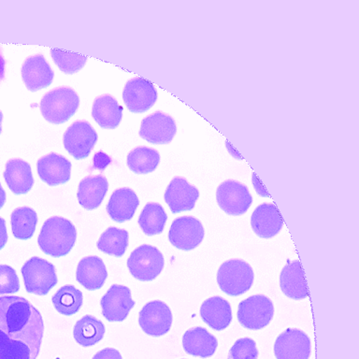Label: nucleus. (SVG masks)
<instances>
[{
    "instance_id": "obj_16",
    "label": "nucleus",
    "mask_w": 359,
    "mask_h": 359,
    "mask_svg": "<svg viewBox=\"0 0 359 359\" xmlns=\"http://www.w3.org/2000/svg\"><path fill=\"white\" fill-rule=\"evenodd\" d=\"M198 198V188L190 184L182 177H175L171 180L164 195L165 203L173 213L192 210Z\"/></svg>"
},
{
    "instance_id": "obj_31",
    "label": "nucleus",
    "mask_w": 359,
    "mask_h": 359,
    "mask_svg": "<svg viewBox=\"0 0 359 359\" xmlns=\"http://www.w3.org/2000/svg\"><path fill=\"white\" fill-rule=\"evenodd\" d=\"M160 154L156 149L140 146L130 151L126 158V164L133 172L147 174L153 172L159 165Z\"/></svg>"
},
{
    "instance_id": "obj_41",
    "label": "nucleus",
    "mask_w": 359,
    "mask_h": 359,
    "mask_svg": "<svg viewBox=\"0 0 359 359\" xmlns=\"http://www.w3.org/2000/svg\"><path fill=\"white\" fill-rule=\"evenodd\" d=\"M226 144L227 150H229V154H231L232 156H234L235 158L237 159H241V154H238L237 151H236V149L233 147L231 144H230L229 142H226Z\"/></svg>"
},
{
    "instance_id": "obj_5",
    "label": "nucleus",
    "mask_w": 359,
    "mask_h": 359,
    "mask_svg": "<svg viewBox=\"0 0 359 359\" xmlns=\"http://www.w3.org/2000/svg\"><path fill=\"white\" fill-rule=\"evenodd\" d=\"M165 266L164 257L156 247L142 244L135 249L128 259L132 276L142 282H150L161 273Z\"/></svg>"
},
{
    "instance_id": "obj_43",
    "label": "nucleus",
    "mask_w": 359,
    "mask_h": 359,
    "mask_svg": "<svg viewBox=\"0 0 359 359\" xmlns=\"http://www.w3.org/2000/svg\"><path fill=\"white\" fill-rule=\"evenodd\" d=\"M4 66H5L4 59H3L2 56L0 55V81L2 80L3 76H4Z\"/></svg>"
},
{
    "instance_id": "obj_8",
    "label": "nucleus",
    "mask_w": 359,
    "mask_h": 359,
    "mask_svg": "<svg viewBox=\"0 0 359 359\" xmlns=\"http://www.w3.org/2000/svg\"><path fill=\"white\" fill-rule=\"evenodd\" d=\"M216 201L227 215L240 216L251 207L252 196L245 184L235 180H226L216 190Z\"/></svg>"
},
{
    "instance_id": "obj_23",
    "label": "nucleus",
    "mask_w": 359,
    "mask_h": 359,
    "mask_svg": "<svg viewBox=\"0 0 359 359\" xmlns=\"http://www.w3.org/2000/svg\"><path fill=\"white\" fill-rule=\"evenodd\" d=\"M109 190V182L102 175L87 176L78 187L79 203L86 210L97 209L102 203Z\"/></svg>"
},
{
    "instance_id": "obj_10",
    "label": "nucleus",
    "mask_w": 359,
    "mask_h": 359,
    "mask_svg": "<svg viewBox=\"0 0 359 359\" xmlns=\"http://www.w3.org/2000/svg\"><path fill=\"white\" fill-rule=\"evenodd\" d=\"M203 224L193 216H182L171 224L168 240L174 247L182 251L196 248L204 240Z\"/></svg>"
},
{
    "instance_id": "obj_30",
    "label": "nucleus",
    "mask_w": 359,
    "mask_h": 359,
    "mask_svg": "<svg viewBox=\"0 0 359 359\" xmlns=\"http://www.w3.org/2000/svg\"><path fill=\"white\" fill-rule=\"evenodd\" d=\"M38 215L29 207L14 210L11 215V231L14 237L21 241L29 240L35 232Z\"/></svg>"
},
{
    "instance_id": "obj_4",
    "label": "nucleus",
    "mask_w": 359,
    "mask_h": 359,
    "mask_svg": "<svg viewBox=\"0 0 359 359\" xmlns=\"http://www.w3.org/2000/svg\"><path fill=\"white\" fill-rule=\"evenodd\" d=\"M255 273L251 266L241 259H230L220 266L217 283L229 296L238 297L246 293L254 285Z\"/></svg>"
},
{
    "instance_id": "obj_27",
    "label": "nucleus",
    "mask_w": 359,
    "mask_h": 359,
    "mask_svg": "<svg viewBox=\"0 0 359 359\" xmlns=\"http://www.w3.org/2000/svg\"><path fill=\"white\" fill-rule=\"evenodd\" d=\"M92 117L102 128L114 129L123 118L122 108L111 95L95 98L92 108Z\"/></svg>"
},
{
    "instance_id": "obj_20",
    "label": "nucleus",
    "mask_w": 359,
    "mask_h": 359,
    "mask_svg": "<svg viewBox=\"0 0 359 359\" xmlns=\"http://www.w3.org/2000/svg\"><path fill=\"white\" fill-rule=\"evenodd\" d=\"M107 277L105 263L95 255L83 257L78 264L76 280L87 290L95 291L102 287Z\"/></svg>"
},
{
    "instance_id": "obj_15",
    "label": "nucleus",
    "mask_w": 359,
    "mask_h": 359,
    "mask_svg": "<svg viewBox=\"0 0 359 359\" xmlns=\"http://www.w3.org/2000/svg\"><path fill=\"white\" fill-rule=\"evenodd\" d=\"M102 314L109 322H123L135 306L126 286L112 285L100 302Z\"/></svg>"
},
{
    "instance_id": "obj_44",
    "label": "nucleus",
    "mask_w": 359,
    "mask_h": 359,
    "mask_svg": "<svg viewBox=\"0 0 359 359\" xmlns=\"http://www.w3.org/2000/svg\"><path fill=\"white\" fill-rule=\"evenodd\" d=\"M2 120H3V114H2V111H0V134H1V132H2Z\"/></svg>"
},
{
    "instance_id": "obj_12",
    "label": "nucleus",
    "mask_w": 359,
    "mask_h": 359,
    "mask_svg": "<svg viewBox=\"0 0 359 359\" xmlns=\"http://www.w3.org/2000/svg\"><path fill=\"white\" fill-rule=\"evenodd\" d=\"M311 353L310 337L297 328L280 333L274 344L276 359H309Z\"/></svg>"
},
{
    "instance_id": "obj_36",
    "label": "nucleus",
    "mask_w": 359,
    "mask_h": 359,
    "mask_svg": "<svg viewBox=\"0 0 359 359\" xmlns=\"http://www.w3.org/2000/svg\"><path fill=\"white\" fill-rule=\"evenodd\" d=\"M20 289V280L15 269L8 265H0V296L13 294Z\"/></svg>"
},
{
    "instance_id": "obj_18",
    "label": "nucleus",
    "mask_w": 359,
    "mask_h": 359,
    "mask_svg": "<svg viewBox=\"0 0 359 359\" xmlns=\"http://www.w3.org/2000/svg\"><path fill=\"white\" fill-rule=\"evenodd\" d=\"M39 178L50 187L64 184L69 181L72 164L69 160L55 153L41 157L36 162Z\"/></svg>"
},
{
    "instance_id": "obj_39",
    "label": "nucleus",
    "mask_w": 359,
    "mask_h": 359,
    "mask_svg": "<svg viewBox=\"0 0 359 359\" xmlns=\"http://www.w3.org/2000/svg\"><path fill=\"white\" fill-rule=\"evenodd\" d=\"M252 185H254L255 190L257 191V193L260 196H264V198H269V193L266 192V188L264 187L262 182H261L260 179H258L257 175L252 174Z\"/></svg>"
},
{
    "instance_id": "obj_28",
    "label": "nucleus",
    "mask_w": 359,
    "mask_h": 359,
    "mask_svg": "<svg viewBox=\"0 0 359 359\" xmlns=\"http://www.w3.org/2000/svg\"><path fill=\"white\" fill-rule=\"evenodd\" d=\"M105 331L100 320L92 316H84L76 323L73 336L81 346L89 347L100 342L105 335Z\"/></svg>"
},
{
    "instance_id": "obj_14",
    "label": "nucleus",
    "mask_w": 359,
    "mask_h": 359,
    "mask_svg": "<svg viewBox=\"0 0 359 359\" xmlns=\"http://www.w3.org/2000/svg\"><path fill=\"white\" fill-rule=\"evenodd\" d=\"M177 132L175 120L170 115L156 111L142 120L140 136L153 144H168Z\"/></svg>"
},
{
    "instance_id": "obj_2",
    "label": "nucleus",
    "mask_w": 359,
    "mask_h": 359,
    "mask_svg": "<svg viewBox=\"0 0 359 359\" xmlns=\"http://www.w3.org/2000/svg\"><path fill=\"white\" fill-rule=\"evenodd\" d=\"M77 230L67 219L53 216L44 222L38 243L45 255L53 257H65L76 243Z\"/></svg>"
},
{
    "instance_id": "obj_1",
    "label": "nucleus",
    "mask_w": 359,
    "mask_h": 359,
    "mask_svg": "<svg viewBox=\"0 0 359 359\" xmlns=\"http://www.w3.org/2000/svg\"><path fill=\"white\" fill-rule=\"evenodd\" d=\"M43 333L41 314L29 302L0 297V359H36Z\"/></svg>"
},
{
    "instance_id": "obj_37",
    "label": "nucleus",
    "mask_w": 359,
    "mask_h": 359,
    "mask_svg": "<svg viewBox=\"0 0 359 359\" xmlns=\"http://www.w3.org/2000/svg\"><path fill=\"white\" fill-rule=\"evenodd\" d=\"M111 162V159L109 158L108 154L102 153V151H100V153H97L94 156V168L95 170H100L103 171L105 170L109 163Z\"/></svg>"
},
{
    "instance_id": "obj_6",
    "label": "nucleus",
    "mask_w": 359,
    "mask_h": 359,
    "mask_svg": "<svg viewBox=\"0 0 359 359\" xmlns=\"http://www.w3.org/2000/svg\"><path fill=\"white\" fill-rule=\"evenodd\" d=\"M22 274L29 294L45 296L57 283L55 266L43 258H30L22 266Z\"/></svg>"
},
{
    "instance_id": "obj_38",
    "label": "nucleus",
    "mask_w": 359,
    "mask_h": 359,
    "mask_svg": "<svg viewBox=\"0 0 359 359\" xmlns=\"http://www.w3.org/2000/svg\"><path fill=\"white\" fill-rule=\"evenodd\" d=\"M93 359H123L120 352L114 348H105L94 355Z\"/></svg>"
},
{
    "instance_id": "obj_32",
    "label": "nucleus",
    "mask_w": 359,
    "mask_h": 359,
    "mask_svg": "<svg viewBox=\"0 0 359 359\" xmlns=\"http://www.w3.org/2000/svg\"><path fill=\"white\" fill-rule=\"evenodd\" d=\"M128 232L117 227H109L101 234L97 246L100 251L116 257H123L128 247Z\"/></svg>"
},
{
    "instance_id": "obj_34",
    "label": "nucleus",
    "mask_w": 359,
    "mask_h": 359,
    "mask_svg": "<svg viewBox=\"0 0 359 359\" xmlns=\"http://www.w3.org/2000/svg\"><path fill=\"white\" fill-rule=\"evenodd\" d=\"M50 56L57 65L59 69L66 74H74L80 72L86 63L87 58L83 55L72 52H67L61 49L50 50Z\"/></svg>"
},
{
    "instance_id": "obj_22",
    "label": "nucleus",
    "mask_w": 359,
    "mask_h": 359,
    "mask_svg": "<svg viewBox=\"0 0 359 359\" xmlns=\"http://www.w3.org/2000/svg\"><path fill=\"white\" fill-rule=\"evenodd\" d=\"M140 199L130 188L123 187L115 190L107 205V212L112 220L123 223L130 220L139 207Z\"/></svg>"
},
{
    "instance_id": "obj_7",
    "label": "nucleus",
    "mask_w": 359,
    "mask_h": 359,
    "mask_svg": "<svg viewBox=\"0 0 359 359\" xmlns=\"http://www.w3.org/2000/svg\"><path fill=\"white\" fill-rule=\"evenodd\" d=\"M273 316V303L265 294H255L238 304V320L247 330H262L271 323Z\"/></svg>"
},
{
    "instance_id": "obj_24",
    "label": "nucleus",
    "mask_w": 359,
    "mask_h": 359,
    "mask_svg": "<svg viewBox=\"0 0 359 359\" xmlns=\"http://www.w3.org/2000/svg\"><path fill=\"white\" fill-rule=\"evenodd\" d=\"M182 346L188 355L207 358L217 349L218 341L212 334L203 327L190 328L182 337Z\"/></svg>"
},
{
    "instance_id": "obj_40",
    "label": "nucleus",
    "mask_w": 359,
    "mask_h": 359,
    "mask_svg": "<svg viewBox=\"0 0 359 359\" xmlns=\"http://www.w3.org/2000/svg\"><path fill=\"white\" fill-rule=\"evenodd\" d=\"M8 231L6 226V220L4 218L0 217V250L4 248L8 243Z\"/></svg>"
},
{
    "instance_id": "obj_33",
    "label": "nucleus",
    "mask_w": 359,
    "mask_h": 359,
    "mask_svg": "<svg viewBox=\"0 0 359 359\" xmlns=\"http://www.w3.org/2000/svg\"><path fill=\"white\" fill-rule=\"evenodd\" d=\"M52 302L59 313L66 316H72L83 306V293L75 286H63L53 294Z\"/></svg>"
},
{
    "instance_id": "obj_21",
    "label": "nucleus",
    "mask_w": 359,
    "mask_h": 359,
    "mask_svg": "<svg viewBox=\"0 0 359 359\" xmlns=\"http://www.w3.org/2000/svg\"><path fill=\"white\" fill-rule=\"evenodd\" d=\"M280 286L283 293L292 299H304L309 296V288L299 260L286 264L280 275Z\"/></svg>"
},
{
    "instance_id": "obj_19",
    "label": "nucleus",
    "mask_w": 359,
    "mask_h": 359,
    "mask_svg": "<svg viewBox=\"0 0 359 359\" xmlns=\"http://www.w3.org/2000/svg\"><path fill=\"white\" fill-rule=\"evenodd\" d=\"M251 226L259 238H271L279 234L283 226L282 215L274 204L264 203L255 208Z\"/></svg>"
},
{
    "instance_id": "obj_26",
    "label": "nucleus",
    "mask_w": 359,
    "mask_h": 359,
    "mask_svg": "<svg viewBox=\"0 0 359 359\" xmlns=\"http://www.w3.org/2000/svg\"><path fill=\"white\" fill-rule=\"evenodd\" d=\"M202 320L212 330H226L232 321L231 306L222 297H212L201 304Z\"/></svg>"
},
{
    "instance_id": "obj_13",
    "label": "nucleus",
    "mask_w": 359,
    "mask_h": 359,
    "mask_svg": "<svg viewBox=\"0 0 359 359\" xmlns=\"http://www.w3.org/2000/svg\"><path fill=\"white\" fill-rule=\"evenodd\" d=\"M157 91L150 81L142 78H133L126 83L123 100L126 108L133 114H143L156 104Z\"/></svg>"
},
{
    "instance_id": "obj_35",
    "label": "nucleus",
    "mask_w": 359,
    "mask_h": 359,
    "mask_svg": "<svg viewBox=\"0 0 359 359\" xmlns=\"http://www.w3.org/2000/svg\"><path fill=\"white\" fill-rule=\"evenodd\" d=\"M227 359H258L257 344L252 339H238L230 348Z\"/></svg>"
},
{
    "instance_id": "obj_3",
    "label": "nucleus",
    "mask_w": 359,
    "mask_h": 359,
    "mask_svg": "<svg viewBox=\"0 0 359 359\" xmlns=\"http://www.w3.org/2000/svg\"><path fill=\"white\" fill-rule=\"evenodd\" d=\"M80 106V97L69 87H58L46 93L41 101L42 116L48 122L60 125L67 122Z\"/></svg>"
},
{
    "instance_id": "obj_29",
    "label": "nucleus",
    "mask_w": 359,
    "mask_h": 359,
    "mask_svg": "<svg viewBox=\"0 0 359 359\" xmlns=\"http://www.w3.org/2000/svg\"><path fill=\"white\" fill-rule=\"evenodd\" d=\"M167 220V212L161 205L156 202H149L140 212L137 223L144 234L154 236L164 231Z\"/></svg>"
},
{
    "instance_id": "obj_17",
    "label": "nucleus",
    "mask_w": 359,
    "mask_h": 359,
    "mask_svg": "<svg viewBox=\"0 0 359 359\" xmlns=\"http://www.w3.org/2000/svg\"><path fill=\"white\" fill-rule=\"evenodd\" d=\"M21 72L22 81L31 92L46 88L55 77L52 67L41 55L27 58L22 64Z\"/></svg>"
},
{
    "instance_id": "obj_42",
    "label": "nucleus",
    "mask_w": 359,
    "mask_h": 359,
    "mask_svg": "<svg viewBox=\"0 0 359 359\" xmlns=\"http://www.w3.org/2000/svg\"><path fill=\"white\" fill-rule=\"evenodd\" d=\"M6 202V192L5 190L3 189L1 184H0V209L3 206H4Z\"/></svg>"
},
{
    "instance_id": "obj_11",
    "label": "nucleus",
    "mask_w": 359,
    "mask_h": 359,
    "mask_svg": "<svg viewBox=\"0 0 359 359\" xmlns=\"http://www.w3.org/2000/svg\"><path fill=\"white\" fill-rule=\"evenodd\" d=\"M172 322L170 309L160 300H153L147 303L140 311V327L151 337H161L167 334L172 325Z\"/></svg>"
},
{
    "instance_id": "obj_9",
    "label": "nucleus",
    "mask_w": 359,
    "mask_h": 359,
    "mask_svg": "<svg viewBox=\"0 0 359 359\" xmlns=\"http://www.w3.org/2000/svg\"><path fill=\"white\" fill-rule=\"evenodd\" d=\"M97 142V131L84 120L73 123L63 137L65 149L77 160L88 157Z\"/></svg>"
},
{
    "instance_id": "obj_25",
    "label": "nucleus",
    "mask_w": 359,
    "mask_h": 359,
    "mask_svg": "<svg viewBox=\"0 0 359 359\" xmlns=\"http://www.w3.org/2000/svg\"><path fill=\"white\" fill-rule=\"evenodd\" d=\"M6 184L15 195H25L34 185V177L30 165L22 159L14 158L6 163L4 173Z\"/></svg>"
}]
</instances>
